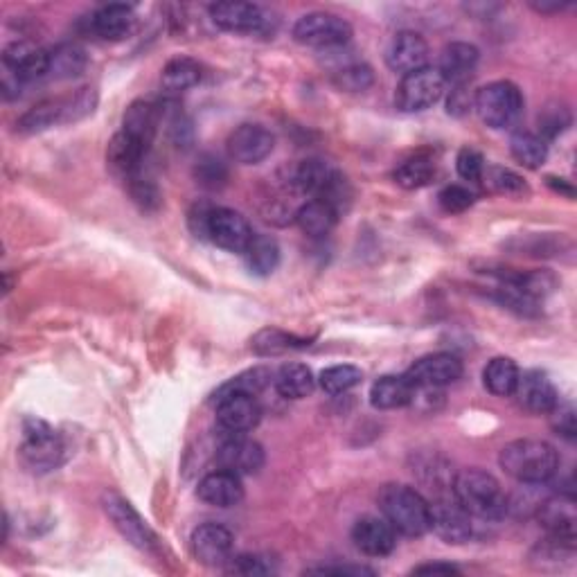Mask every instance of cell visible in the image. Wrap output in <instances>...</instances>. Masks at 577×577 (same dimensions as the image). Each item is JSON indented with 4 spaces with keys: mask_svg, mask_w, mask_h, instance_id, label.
Wrapping results in <instances>:
<instances>
[{
    "mask_svg": "<svg viewBox=\"0 0 577 577\" xmlns=\"http://www.w3.org/2000/svg\"><path fill=\"white\" fill-rule=\"evenodd\" d=\"M499 465L521 485H544L559 472V454L544 440H514L501 449Z\"/></svg>",
    "mask_w": 577,
    "mask_h": 577,
    "instance_id": "6da1fadb",
    "label": "cell"
},
{
    "mask_svg": "<svg viewBox=\"0 0 577 577\" xmlns=\"http://www.w3.org/2000/svg\"><path fill=\"white\" fill-rule=\"evenodd\" d=\"M451 494L472 519L499 521L508 514V496L499 481L483 469H463L451 483Z\"/></svg>",
    "mask_w": 577,
    "mask_h": 577,
    "instance_id": "7a4b0ae2",
    "label": "cell"
},
{
    "mask_svg": "<svg viewBox=\"0 0 577 577\" xmlns=\"http://www.w3.org/2000/svg\"><path fill=\"white\" fill-rule=\"evenodd\" d=\"M379 510L399 535L422 537L431 530V503L402 483H388L379 492Z\"/></svg>",
    "mask_w": 577,
    "mask_h": 577,
    "instance_id": "3957f363",
    "label": "cell"
},
{
    "mask_svg": "<svg viewBox=\"0 0 577 577\" xmlns=\"http://www.w3.org/2000/svg\"><path fill=\"white\" fill-rule=\"evenodd\" d=\"M474 111L490 129H510L523 113V95L517 84L501 79L476 91Z\"/></svg>",
    "mask_w": 577,
    "mask_h": 577,
    "instance_id": "277c9868",
    "label": "cell"
},
{
    "mask_svg": "<svg viewBox=\"0 0 577 577\" xmlns=\"http://www.w3.org/2000/svg\"><path fill=\"white\" fill-rule=\"evenodd\" d=\"M64 454V440L59 438V433L48 422L37 420V417H28L23 422L21 458L32 472H52V469L64 463Z\"/></svg>",
    "mask_w": 577,
    "mask_h": 577,
    "instance_id": "5b68a950",
    "label": "cell"
},
{
    "mask_svg": "<svg viewBox=\"0 0 577 577\" xmlns=\"http://www.w3.org/2000/svg\"><path fill=\"white\" fill-rule=\"evenodd\" d=\"M447 91V82L438 68L426 66L404 75L395 91V104L404 113H420L436 106Z\"/></svg>",
    "mask_w": 577,
    "mask_h": 577,
    "instance_id": "8992f818",
    "label": "cell"
},
{
    "mask_svg": "<svg viewBox=\"0 0 577 577\" xmlns=\"http://www.w3.org/2000/svg\"><path fill=\"white\" fill-rule=\"evenodd\" d=\"M294 39L309 48H341L352 39V25L330 12H309L296 21Z\"/></svg>",
    "mask_w": 577,
    "mask_h": 577,
    "instance_id": "52a82bcc",
    "label": "cell"
},
{
    "mask_svg": "<svg viewBox=\"0 0 577 577\" xmlns=\"http://www.w3.org/2000/svg\"><path fill=\"white\" fill-rule=\"evenodd\" d=\"M102 505H104L106 517L113 521L115 530H118L131 546H136L138 550H145V553H152V550H156L158 541L152 528L147 526V521L142 519L136 510H133V505L124 499V496L115 492H106Z\"/></svg>",
    "mask_w": 577,
    "mask_h": 577,
    "instance_id": "ba28073f",
    "label": "cell"
},
{
    "mask_svg": "<svg viewBox=\"0 0 577 577\" xmlns=\"http://www.w3.org/2000/svg\"><path fill=\"white\" fill-rule=\"evenodd\" d=\"M253 235V228L242 212L233 208H212L206 239H210L215 246L224 248L228 253H244Z\"/></svg>",
    "mask_w": 577,
    "mask_h": 577,
    "instance_id": "9c48e42d",
    "label": "cell"
},
{
    "mask_svg": "<svg viewBox=\"0 0 577 577\" xmlns=\"http://www.w3.org/2000/svg\"><path fill=\"white\" fill-rule=\"evenodd\" d=\"M431 530L447 544H465L474 535V523L469 512L456 501L454 494L438 496L431 503Z\"/></svg>",
    "mask_w": 577,
    "mask_h": 577,
    "instance_id": "30bf717a",
    "label": "cell"
},
{
    "mask_svg": "<svg viewBox=\"0 0 577 577\" xmlns=\"http://www.w3.org/2000/svg\"><path fill=\"white\" fill-rule=\"evenodd\" d=\"M219 469L233 472L239 478L253 476L264 467V449L246 433H228L217 449Z\"/></svg>",
    "mask_w": 577,
    "mask_h": 577,
    "instance_id": "8fae6325",
    "label": "cell"
},
{
    "mask_svg": "<svg viewBox=\"0 0 577 577\" xmlns=\"http://www.w3.org/2000/svg\"><path fill=\"white\" fill-rule=\"evenodd\" d=\"M275 147V136L262 124H242L228 136V154L239 165H257L269 158Z\"/></svg>",
    "mask_w": 577,
    "mask_h": 577,
    "instance_id": "7c38bea8",
    "label": "cell"
},
{
    "mask_svg": "<svg viewBox=\"0 0 577 577\" xmlns=\"http://www.w3.org/2000/svg\"><path fill=\"white\" fill-rule=\"evenodd\" d=\"M463 377V361L449 352L429 354V357L417 359L411 368L406 370V379L413 386L445 388Z\"/></svg>",
    "mask_w": 577,
    "mask_h": 577,
    "instance_id": "4fadbf2b",
    "label": "cell"
},
{
    "mask_svg": "<svg viewBox=\"0 0 577 577\" xmlns=\"http://www.w3.org/2000/svg\"><path fill=\"white\" fill-rule=\"evenodd\" d=\"M512 397L517 399V404L523 408V411L532 415H546L553 411L559 402V395H557V388L553 386V381H550L544 372H539V370L521 372Z\"/></svg>",
    "mask_w": 577,
    "mask_h": 577,
    "instance_id": "5bb4252c",
    "label": "cell"
},
{
    "mask_svg": "<svg viewBox=\"0 0 577 577\" xmlns=\"http://www.w3.org/2000/svg\"><path fill=\"white\" fill-rule=\"evenodd\" d=\"M210 19L219 30L235 34H257L266 28V16L260 5L235 3V0L210 5Z\"/></svg>",
    "mask_w": 577,
    "mask_h": 577,
    "instance_id": "9a60e30c",
    "label": "cell"
},
{
    "mask_svg": "<svg viewBox=\"0 0 577 577\" xmlns=\"http://www.w3.org/2000/svg\"><path fill=\"white\" fill-rule=\"evenodd\" d=\"M235 539L219 523H203L192 532V553L206 566H224L233 557Z\"/></svg>",
    "mask_w": 577,
    "mask_h": 577,
    "instance_id": "2e32d148",
    "label": "cell"
},
{
    "mask_svg": "<svg viewBox=\"0 0 577 577\" xmlns=\"http://www.w3.org/2000/svg\"><path fill=\"white\" fill-rule=\"evenodd\" d=\"M426 61H429V43L417 32L395 34V39L390 41L386 50L388 68L402 77L426 68Z\"/></svg>",
    "mask_w": 577,
    "mask_h": 577,
    "instance_id": "e0dca14e",
    "label": "cell"
},
{
    "mask_svg": "<svg viewBox=\"0 0 577 577\" xmlns=\"http://www.w3.org/2000/svg\"><path fill=\"white\" fill-rule=\"evenodd\" d=\"M215 404L217 422L226 433H248L260 424L262 408L255 395H228Z\"/></svg>",
    "mask_w": 577,
    "mask_h": 577,
    "instance_id": "ac0fdd59",
    "label": "cell"
},
{
    "mask_svg": "<svg viewBox=\"0 0 577 577\" xmlns=\"http://www.w3.org/2000/svg\"><path fill=\"white\" fill-rule=\"evenodd\" d=\"M537 519L546 528L548 537H555L566 544H575V503L571 494H557L544 499L537 508Z\"/></svg>",
    "mask_w": 577,
    "mask_h": 577,
    "instance_id": "d6986e66",
    "label": "cell"
},
{
    "mask_svg": "<svg viewBox=\"0 0 577 577\" xmlns=\"http://www.w3.org/2000/svg\"><path fill=\"white\" fill-rule=\"evenodd\" d=\"M3 68L21 79V82H32L50 73V52L30 41H14L3 52Z\"/></svg>",
    "mask_w": 577,
    "mask_h": 577,
    "instance_id": "ffe728a7",
    "label": "cell"
},
{
    "mask_svg": "<svg viewBox=\"0 0 577 577\" xmlns=\"http://www.w3.org/2000/svg\"><path fill=\"white\" fill-rule=\"evenodd\" d=\"M352 541L363 555L386 557L397 546V530L384 517H361L352 528Z\"/></svg>",
    "mask_w": 577,
    "mask_h": 577,
    "instance_id": "44dd1931",
    "label": "cell"
},
{
    "mask_svg": "<svg viewBox=\"0 0 577 577\" xmlns=\"http://www.w3.org/2000/svg\"><path fill=\"white\" fill-rule=\"evenodd\" d=\"M197 496L212 508H235L244 499L242 478L226 469H217L199 483Z\"/></svg>",
    "mask_w": 577,
    "mask_h": 577,
    "instance_id": "7402d4cb",
    "label": "cell"
},
{
    "mask_svg": "<svg viewBox=\"0 0 577 577\" xmlns=\"http://www.w3.org/2000/svg\"><path fill=\"white\" fill-rule=\"evenodd\" d=\"M147 149L138 142L136 138H131L129 133H115L109 142V149H106V163H109L111 170L122 176L124 181H129L131 176L140 174L142 170V161H145Z\"/></svg>",
    "mask_w": 577,
    "mask_h": 577,
    "instance_id": "603a6c76",
    "label": "cell"
},
{
    "mask_svg": "<svg viewBox=\"0 0 577 577\" xmlns=\"http://www.w3.org/2000/svg\"><path fill=\"white\" fill-rule=\"evenodd\" d=\"M478 57H481V52H478L476 46L472 43H465V41H456V43H449V46L442 50L440 55V66L438 70L445 77L447 84H467L469 77L476 70L478 64Z\"/></svg>",
    "mask_w": 577,
    "mask_h": 577,
    "instance_id": "cb8c5ba5",
    "label": "cell"
},
{
    "mask_svg": "<svg viewBox=\"0 0 577 577\" xmlns=\"http://www.w3.org/2000/svg\"><path fill=\"white\" fill-rule=\"evenodd\" d=\"M161 118H163L161 106L154 102L138 100L129 106L127 113H124L122 131L129 133V136L136 138L138 142H142L145 147H149L152 145L158 127H161Z\"/></svg>",
    "mask_w": 577,
    "mask_h": 577,
    "instance_id": "d4e9b609",
    "label": "cell"
},
{
    "mask_svg": "<svg viewBox=\"0 0 577 577\" xmlns=\"http://www.w3.org/2000/svg\"><path fill=\"white\" fill-rule=\"evenodd\" d=\"M133 25H136V14L129 5H106L97 10L91 19V28L97 37L104 41H120L129 37Z\"/></svg>",
    "mask_w": 577,
    "mask_h": 577,
    "instance_id": "484cf974",
    "label": "cell"
},
{
    "mask_svg": "<svg viewBox=\"0 0 577 577\" xmlns=\"http://www.w3.org/2000/svg\"><path fill=\"white\" fill-rule=\"evenodd\" d=\"M413 384L406 379V375H386L377 379L370 388V402L379 411H393V408H402L411 404Z\"/></svg>",
    "mask_w": 577,
    "mask_h": 577,
    "instance_id": "4316f807",
    "label": "cell"
},
{
    "mask_svg": "<svg viewBox=\"0 0 577 577\" xmlns=\"http://www.w3.org/2000/svg\"><path fill=\"white\" fill-rule=\"evenodd\" d=\"M61 122H66V100L50 97V100H43L37 106H32L30 111H25L21 120L16 122V131L32 136V133H41Z\"/></svg>",
    "mask_w": 577,
    "mask_h": 577,
    "instance_id": "83f0119b",
    "label": "cell"
},
{
    "mask_svg": "<svg viewBox=\"0 0 577 577\" xmlns=\"http://www.w3.org/2000/svg\"><path fill=\"white\" fill-rule=\"evenodd\" d=\"M275 390L287 399H303L314 393V372L305 363H284L273 375Z\"/></svg>",
    "mask_w": 577,
    "mask_h": 577,
    "instance_id": "f1b7e54d",
    "label": "cell"
},
{
    "mask_svg": "<svg viewBox=\"0 0 577 577\" xmlns=\"http://www.w3.org/2000/svg\"><path fill=\"white\" fill-rule=\"evenodd\" d=\"M336 219H339V212H336L330 203H325L321 199L303 203L296 212V224L309 237L330 235L332 228L336 226Z\"/></svg>",
    "mask_w": 577,
    "mask_h": 577,
    "instance_id": "f546056e",
    "label": "cell"
},
{
    "mask_svg": "<svg viewBox=\"0 0 577 577\" xmlns=\"http://www.w3.org/2000/svg\"><path fill=\"white\" fill-rule=\"evenodd\" d=\"M248 271L255 275H271L280 264V246L271 235H253L251 244L242 253Z\"/></svg>",
    "mask_w": 577,
    "mask_h": 577,
    "instance_id": "4dcf8cb0",
    "label": "cell"
},
{
    "mask_svg": "<svg viewBox=\"0 0 577 577\" xmlns=\"http://www.w3.org/2000/svg\"><path fill=\"white\" fill-rule=\"evenodd\" d=\"M201 82V66L190 57H176L167 61L161 73V84L167 93L179 95Z\"/></svg>",
    "mask_w": 577,
    "mask_h": 577,
    "instance_id": "1f68e13d",
    "label": "cell"
},
{
    "mask_svg": "<svg viewBox=\"0 0 577 577\" xmlns=\"http://www.w3.org/2000/svg\"><path fill=\"white\" fill-rule=\"evenodd\" d=\"M521 370L517 368V363L508 357H496L487 363L483 370V381L485 388L490 390L496 397H512L514 388H517Z\"/></svg>",
    "mask_w": 577,
    "mask_h": 577,
    "instance_id": "d6a6232c",
    "label": "cell"
},
{
    "mask_svg": "<svg viewBox=\"0 0 577 577\" xmlns=\"http://www.w3.org/2000/svg\"><path fill=\"white\" fill-rule=\"evenodd\" d=\"M510 152L528 170H539L546 163L548 145L546 140L532 131H514L510 138Z\"/></svg>",
    "mask_w": 577,
    "mask_h": 577,
    "instance_id": "836d02e7",
    "label": "cell"
},
{
    "mask_svg": "<svg viewBox=\"0 0 577 577\" xmlns=\"http://www.w3.org/2000/svg\"><path fill=\"white\" fill-rule=\"evenodd\" d=\"M494 298L499 300L503 307L517 312L519 316H537L541 312V300L528 294L526 289H521L517 282L508 278V275L501 278V284L494 291Z\"/></svg>",
    "mask_w": 577,
    "mask_h": 577,
    "instance_id": "e575fe53",
    "label": "cell"
},
{
    "mask_svg": "<svg viewBox=\"0 0 577 577\" xmlns=\"http://www.w3.org/2000/svg\"><path fill=\"white\" fill-rule=\"evenodd\" d=\"M436 176V163L426 156H413L404 161L393 172V179L404 190H420L426 188Z\"/></svg>",
    "mask_w": 577,
    "mask_h": 577,
    "instance_id": "d590c367",
    "label": "cell"
},
{
    "mask_svg": "<svg viewBox=\"0 0 577 577\" xmlns=\"http://www.w3.org/2000/svg\"><path fill=\"white\" fill-rule=\"evenodd\" d=\"M271 377L273 375L266 368H253L248 372H242L239 377L226 381V384L217 390L212 402H219V399H224L228 395H239V393L257 397V393H262V390L271 384Z\"/></svg>",
    "mask_w": 577,
    "mask_h": 577,
    "instance_id": "8d00e7d4",
    "label": "cell"
},
{
    "mask_svg": "<svg viewBox=\"0 0 577 577\" xmlns=\"http://www.w3.org/2000/svg\"><path fill=\"white\" fill-rule=\"evenodd\" d=\"M332 82L339 91L345 93H366L368 88L375 84V73H372L368 64L352 61V64H345L339 70H334Z\"/></svg>",
    "mask_w": 577,
    "mask_h": 577,
    "instance_id": "74e56055",
    "label": "cell"
},
{
    "mask_svg": "<svg viewBox=\"0 0 577 577\" xmlns=\"http://www.w3.org/2000/svg\"><path fill=\"white\" fill-rule=\"evenodd\" d=\"M309 345L303 339H296V336H291L282 330H262L255 334V339L251 341V348L262 354V357H278V354H284L289 350H296V348H305Z\"/></svg>",
    "mask_w": 577,
    "mask_h": 577,
    "instance_id": "f35d334b",
    "label": "cell"
},
{
    "mask_svg": "<svg viewBox=\"0 0 577 577\" xmlns=\"http://www.w3.org/2000/svg\"><path fill=\"white\" fill-rule=\"evenodd\" d=\"M361 379H363V372L357 366H348V363H345V366L327 368L321 372V377H318V381H321V388L327 395L348 393V390L361 384Z\"/></svg>",
    "mask_w": 577,
    "mask_h": 577,
    "instance_id": "ab89813d",
    "label": "cell"
},
{
    "mask_svg": "<svg viewBox=\"0 0 577 577\" xmlns=\"http://www.w3.org/2000/svg\"><path fill=\"white\" fill-rule=\"evenodd\" d=\"M483 179L485 185L496 194H505V197H519V194H526L528 192V185L526 181L521 179L517 172L508 170V167H487L483 172Z\"/></svg>",
    "mask_w": 577,
    "mask_h": 577,
    "instance_id": "60d3db41",
    "label": "cell"
},
{
    "mask_svg": "<svg viewBox=\"0 0 577 577\" xmlns=\"http://www.w3.org/2000/svg\"><path fill=\"white\" fill-rule=\"evenodd\" d=\"M86 68L84 50L77 46H61L50 52V73L55 77H75Z\"/></svg>",
    "mask_w": 577,
    "mask_h": 577,
    "instance_id": "b9f144b4",
    "label": "cell"
},
{
    "mask_svg": "<svg viewBox=\"0 0 577 577\" xmlns=\"http://www.w3.org/2000/svg\"><path fill=\"white\" fill-rule=\"evenodd\" d=\"M194 179H197V183L203 185V188L219 190V188H224L228 181V170L217 156L206 154L199 158L197 167H194Z\"/></svg>",
    "mask_w": 577,
    "mask_h": 577,
    "instance_id": "7bdbcfd3",
    "label": "cell"
},
{
    "mask_svg": "<svg viewBox=\"0 0 577 577\" xmlns=\"http://www.w3.org/2000/svg\"><path fill=\"white\" fill-rule=\"evenodd\" d=\"M129 185V194H131V199L138 203V206L145 210V212H154L161 208V190L156 188V183L154 181H149L145 179L142 174H136V176H131V179L127 181Z\"/></svg>",
    "mask_w": 577,
    "mask_h": 577,
    "instance_id": "ee69618b",
    "label": "cell"
},
{
    "mask_svg": "<svg viewBox=\"0 0 577 577\" xmlns=\"http://www.w3.org/2000/svg\"><path fill=\"white\" fill-rule=\"evenodd\" d=\"M438 201L442 210L449 212V215H460V212L474 206V194L463 188V185H447V188L440 192Z\"/></svg>",
    "mask_w": 577,
    "mask_h": 577,
    "instance_id": "f6af8a7d",
    "label": "cell"
},
{
    "mask_svg": "<svg viewBox=\"0 0 577 577\" xmlns=\"http://www.w3.org/2000/svg\"><path fill=\"white\" fill-rule=\"evenodd\" d=\"M97 106V93L93 88H82L66 100V122H77L91 115Z\"/></svg>",
    "mask_w": 577,
    "mask_h": 577,
    "instance_id": "bcb514c9",
    "label": "cell"
},
{
    "mask_svg": "<svg viewBox=\"0 0 577 577\" xmlns=\"http://www.w3.org/2000/svg\"><path fill=\"white\" fill-rule=\"evenodd\" d=\"M456 167H458V174L463 176L465 181H481L483 179V172H485V161L483 156L476 152L472 147H465L458 152L456 158Z\"/></svg>",
    "mask_w": 577,
    "mask_h": 577,
    "instance_id": "7dc6e473",
    "label": "cell"
},
{
    "mask_svg": "<svg viewBox=\"0 0 577 577\" xmlns=\"http://www.w3.org/2000/svg\"><path fill=\"white\" fill-rule=\"evenodd\" d=\"M548 415L553 417V420H550V424H553V429L559 433V436H564L568 440L575 438V431H577V426H575V408L571 404H559L557 402V406Z\"/></svg>",
    "mask_w": 577,
    "mask_h": 577,
    "instance_id": "c3c4849f",
    "label": "cell"
},
{
    "mask_svg": "<svg viewBox=\"0 0 577 577\" xmlns=\"http://www.w3.org/2000/svg\"><path fill=\"white\" fill-rule=\"evenodd\" d=\"M233 573H242V575H269L273 573L275 568L271 564L269 557H262V555H239L233 568H230Z\"/></svg>",
    "mask_w": 577,
    "mask_h": 577,
    "instance_id": "681fc988",
    "label": "cell"
},
{
    "mask_svg": "<svg viewBox=\"0 0 577 577\" xmlns=\"http://www.w3.org/2000/svg\"><path fill=\"white\" fill-rule=\"evenodd\" d=\"M474 109V95L467 91V84H456L451 88L447 100V113L454 118H465V115Z\"/></svg>",
    "mask_w": 577,
    "mask_h": 577,
    "instance_id": "f907efd6",
    "label": "cell"
},
{
    "mask_svg": "<svg viewBox=\"0 0 577 577\" xmlns=\"http://www.w3.org/2000/svg\"><path fill=\"white\" fill-rule=\"evenodd\" d=\"M539 124L548 138H555L557 133H562L571 124V115L564 106H557V109H548L544 115H539Z\"/></svg>",
    "mask_w": 577,
    "mask_h": 577,
    "instance_id": "816d5d0a",
    "label": "cell"
},
{
    "mask_svg": "<svg viewBox=\"0 0 577 577\" xmlns=\"http://www.w3.org/2000/svg\"><path fill=\"white\" fill-rule=\"evenodd\" d=\"M309 573H318V575H352V577H361V575H375V571L368 566H323V568H312Z\"/></svg>",
    "mask_w": 577,
    "mask_h": 577,
    "instance_id": "f5cc1de1",
    "label": "cell"
},
{
    "mask_svg": "<svg viewBox=\"0 0 577 577\" xmlns=\"http://www.w3.org/2000/svg\"><path fill=\"white\" fill-rule=\"evenodd\" d=\"M23 84L25 82H21V79L16 77L12 70L3 68V95H5V100H14V97H19Z\"/></svg>",
    "mask_w": 577,
    "mask_h": 577,
    "instance_id": "db71d44e",
    "label": "cell"
},
{
    "mask_svg": "<svg viewBox=\"0 0 577 577\" xmlns=\"http://www.w3.org/2000/svg\"><path fill=\"white\" fill-rule=\"evenodd\" d=\"M413 573L415 575H458L460 571L456 566H451V564H422V566H417L413 568Z\"/></svg>",
    "mask_w": 577,
    "mask_h": 577,
    "instance_id": "11a10c76",
    "label": "cell"
},
{
    "mask_svg": "<svg viewBox=\"0 0 577 577\" xmlns=\"http://www.w3.org/2000/svg\"><path fill=\"white\" fill-rule=\"evenodd\" d=\"M530 7L539 14H557L562 12L564 7H568V3H557V0H541V3H535V0H532Z\"/></svg>",
    "mask_w": 577,
    "mask_h": 577,
    "instance_id": "9f6ffc18",
    "label": "cell"
}]
</instances>
